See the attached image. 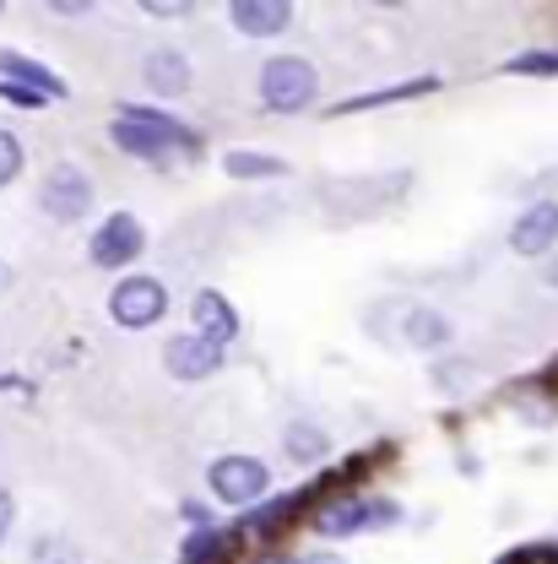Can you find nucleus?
Instances as JSON below:
<instances>
[{"instance_id":"aec40b11","label":"nucleus","mask_w":558,"mask_h":564,"mask_svg":"<svg viewBox=\"0 0 558 564\" xmlns=\"http://www.w3.org/2000/svg\"><path fill=\"white\" fill-rule=\"evenodd\" d=\"M261 564H298V560H287V554H272V560H261Z\"/></svg>"},{"instance_id":"1a4fd4ad","label":"nucleus","mask_w":558,"mask_h":564,"mask_svg":"<svg viewBox=\"0 0 558 564\" xmlns=\"http://www.w3.org/2000/svg\"><path fill=\"white\" fill-rule=\"evenodd\" d=\"M190 321L201 326V337L207 343H217V348H228L233 337H239V310L222 299V293H196V304H190Z\"/></svg>"},{"instance_id":"f3484780","label":"nucleus","mask_w":558,"mask_h":564,"mask_svg":"<svg viewBox=\"0 0 558 564\" xmlns=\"http://www.w3.org/2000/svg\"><path fill=\"white\" fill-rule=\"evenodd\" d=\"M17 169H22V141L11 137L6 126H0V191L17 180Z\"/></svg>"},{"instance_id":"dca6fc26","label":"nucleus","mask_w":558,"mask_h":564,"mask_svg":"<svg viewBox=\"0 0 558 564\" xmlns=\"http://www.w3.org/2000/svg\"><path fill=\"white\" fill-rule=\"evenodd\" d=\"M222 169H228L233 180H266V174H282L277 158H261V152H228Z\"/></svg>"},{"instance_id":"4468645a","label":"nucleus","mask_w":558,"mask_h":564,"mask_svg":"<svg viewBox=\"0 0 558 564\" xmlns=\"http://www.w3.org/2000/svg\"><path fill=\"white\" fill-rule=\"evenodd\" d=\"M407 343H418V348H439V343H450V321H445V315H434V310H413V321H407Z\"/></svg>"},{"instance_id":"9d476101","label":"nucleus","mask_w":558,"mask_h":564,"mask_svg":"<svg viewBox=\"0 0 558 564\" xmlns=\"http://www.w3.org/2000/svg\"><path fill=\"white\" fill-rule=\"evenodd\" d=\"M385 516H391V510H380V505H369V499H337V505H326V510L315 516V532L342 538V532H358V527L385 521Z\"/></svg>"},{"instance_id":"ddd939ff","label":"nucleus","mask_w":558,"mask_h":564,"mask_svg":"<svg viewBox=\"0 0 558 564\" xmlns=\"http://www.w3.org/2000/svg\"><path fill=\"white\" fill-rule=\"evenodd\" d=\"M146 82H152L157 93H185V87H190V61H185L179 50H152V55H146Z\"/></svg>"},{"instance_id":"423d86ee","label":"nucleus","mask_w":558,"mask_h":564,"mask_svg":"<svg viewBox=\"0 0 558 564\" xmlns=\"http://www.w3.org/2000/svg\"><path fill=\"white\" fill-rule=\"evenodd\" d=\"M39 202H44V212L55 223H76L81 212L92 207V180L81 169H70V163H55L50 180H44V191H39Z\"/></svg>"},{"instance_id":"f8f14e48","label":"nucleus","mask_w":558,"mask_h":564,"mask_svg":"<svg viewBox=\"0 0 558 564\" xmlns=\"http://www.w3.org/2000/svg\"><path fill=\"white\" fill-rule=\"evenodd\" d=\"M0 70H6L11 82H22V93H33V98H66V82H61L55 70L33 66L28 55H0Z\"/></svg>"},{"instance_id":"2eb2a0df","label":"nucleus","mask_w":558,"mask_h":564,"mask_svg":"<svg viewBox=\"0 0 558 564\" xmlns=\"http://www.w3.org/2000/svg\"><path fill=\"white\" fill-rule=\"evenodd\" d=\"M287 451H293L298 462H320V456L331 451V440H326V429H315V423H293V429H287Z\"/></svg>"},{"instance_id":"39448f33","label":"nucleus","mask_w":558,"mask_h":564,"mask_svg":"<svg viewBox=\"0 0 558 564\" xmlns=\"http://www.w3.org/2000/svg\"><path fill=\"white\" fill-rule=\"evenodd\" d=\"M141 245H146V234H141V223L131 212H114L98 234H92V245H87V256H92V267H103V272H114V267H125V261H136Z\"/></svg>"},{"instance_id":"6ab92c4d","label":"nucleus","mask_w":558,"mask_h":564,"mask_svg":"<svg viewBox=\"0 0 558 564\" xmlns=\"http://www.w3.org/2000/svg\"><path fill=\"white\" fill-rule=\"evenodd\" d=\"M11 521H17V505H11V494H0V538L11 532Z\"/></svg>"},{"instance_id":"a211bd4d","label":"nucleus","mask_w":558,"mask_h":564,"mask_svg":"<svg viewBox=\"0 0 558 564\" xmlns=\"http://www.w3.org/2000/svg\"><path fill=\"white\" fill-rule=\"evenodd\" d=\"M510 70H521V76H554V70H558V50H537V55H521V61H510Z\"/></svg>"},{"instance_id":"4be33fe9","label":"nucleus","mask_w":558,"mask_h":564,"mask_svg":"<svg viewBox=\"0 0 558 564\" xmlns=\"http://www.w3.org/2000/svg\"><path fill=\"white\" fill-rule=\"evenodd\" d=\"M6 282H11V267H6V261H0V288H6Z\"/></svg>"},{"instance_id":"7ed1b4c3","label":"nucleus","mask_w":558,"mask_h":564,"mask_svg":"<svg viewBox=\"0 0 558 564\" xmlns=\"http://www.w3.org/2000/svg\"><path fill=\"white\" fill-rule=\"evenodd\" d=\"M211 494L222 499V505H250V499H261L266 484H272V473H266V462H255V456H222V462H211Z\"/></svg>"},{"instance_id":"412c9836","label":"nucleus","mask_w":558,"mask_h":564,"mask_svg":"<svg viewBox=\"0 0 558 564\" xmlns=\"http://www.w3.org/2000/svg\"><path fill=\"white\" fill-rule=\"evenodd\" d=\"M309 564H342V560H331V554H315V560H309Z\"/></svg>"},{"instance_id":"f03ea898","label":"nucleus","mask_w":558,"mask_h":564,"mask_svg":"<svg viewBox=\"0 0 558 564\" xmlns=\"http://www.w3.org/2000/svg\"><path fill=\"white\" fill-rule=\"evenodd\" d=\"M114 147H125V152H136V158H157V152H168L174 141H185L190 147V131H179L174 120H163V115H152V109H125V120H114Z\"/></svg>"},{"instance_id":"6e6552de","label":"nucleus","mask_w":558,"mask_h":564,"mask_svg":"<svg viewBox=\"0 0 558 564\" xmlns=\"http://www.w3.org/2000/svg\"><path fill=\"white\" fill-rule=\"evenodd\" d=\"M558 239V202H537L515 228H510V245L515 256H548Z\"/></svg>"},{"instance_id":"0eeeda50","label":"nucleus","mask_w":558,"mask_h":564,"mask_svg":"<svg viewBox=\"0 0 558 564\" xmlns=\"http://www.w3.org/2000/svg\"><path fill=\"white\" fill-rule=\"evenodd\" d=\"M163 364H168L174 380H207V375L222 369V348L207 343L201 332H190V337H174V343L163 348Z\"/></svg>"},{"instance_id":"20e7f679","label":"nucleus","mask_w":558,"mask_h":564,"mask_svg":"<svg viewBox=\"0 0 558 564\" xmlns=\"http://www.w3.org/2000/svg\"><path fill=\"white\" fill-rule=\"evenodd\" d=\"M168 310V293H163V282L157 278H131V282H114V293H109V315L120 321V326H152L157 315Z\"/></svg>"},{"instance_id":"f257e3e1","label":"nucleus","mask_w":558,"mask_h":564,"mask_svg":"<svg viewBox=\"0 0 558 564\" xmlns=\"http://www.w3.org/2000/svg\"><path fill=\"white\" fill-rule=\"evenodd\" d=\"M315 66L309 61H298V55H277V61H266L261 66V98H266V109H277V115H293V109H304L309 98H315Z\"/></svg>"},{"instance_id":"9b49d317","label":"nucleus","mask_w":558,"mask_h":564,"mask_svg":"<svg viewBox=\"0 0 558 564\" xmlns=\"http://www.w3.org/2000/svg\"><path fill=\"white\" fill-rule=\"evenodd\" d=\"M233 22H239V33L266 39V33H282L293 22V6H282V0H239L233 6Z\"/></svg>"}]
</instances>
